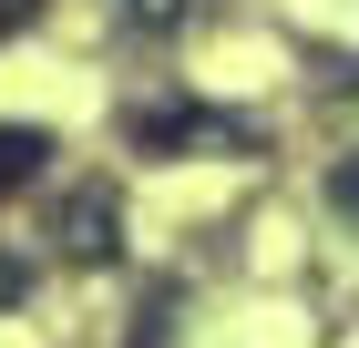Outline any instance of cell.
Here are the masks:
<instances>
[{"label":"cell","mask_w":359,"mask_h":348,"mask_svg":"<svg viewBox=\"0 0 359 348\" xmlns=\"http://www.w3.org/2000/svg\"><path fill=\"white\" fill-rule=\"evenodd\" d=\"M41 164H52V134L41 123H0V195H31Z\"/></svg>","instance_id":"obj_1"},{"label":"cell","mask_w":359,"mask_h":348,"mask_svg":"<svg viewBox=\"0 0 359 348\" xmlns=\"http://www.w3.org/2000/svg\"><path fill=\"white\" fill-rule=\"evenodd\" d=\"M113 225H123V215H113V195H103V185H83V195H72V215H62V246H72V256H103Z\"/></svg>","instance_id":"obj_2"},{"label":"cell","mask_w":359,"mask_h":348,"mask_svg":"<svg viewBox=\"0 0 359 348\" xmlns=\"http://www.w3.org/2000/svg\"><path fill=\"white\" fill-rule=\"evenodd\" d=\"M123 11H134L144 31H175V21H185V11H195V0H123Z\"/></svg>","instance_id":"obj_3"},{"label":"cell","mask_w":359,"mask_h":348,"mask_svg":"<svg viewBox=\"0 0 359 348\" xmlns=\"http://www.w3.org/2000/svg\"><path fill=\"white\" fill-rule=\"evenodd\" d=\"M329 205H339V215H359V164H339V174H329Z\"/></svg>","instance_id":"obj_4"},{"label":"cell","mask_w":359,"mask_h":348,"mask_svg":"<svg viewBox=\"0 0 359 348\" xmlns=\"http://www.w3.org/2000/svg\"><path fill=\"white\" fill-rule=\"evenodd\" d=\"M21 11H31V0H0V31H11V21H21Z\"/></svg>","instance_id":"obj_5"},{"label":"cell","mask_w":359,"mask_h":348,"mask_svg":"<svg viewBox=\"0 0 359 348\" xmlns=\"http://www.w3.org/2000/svg\"><path fill=\"white\" fill-rule=\"evenodd\" d=\"M11 287H21V267H0V297H11Z\"/></svg>","instance_id":"obj_6"}]
</instances>
